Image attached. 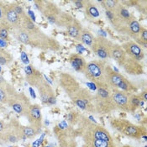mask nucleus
Returning <instances> with one entry per match:
<instances>
[{
  "label": "nucleus",
  "instance_id": "f257e3e1",
  "mask_svg": "<svg viewBox=\"0 0 147 147\" xmlns=\"http://www.w3.org/2000/svg\"><path fill=\"white\" fill-rule=\"evenodd\" d=\"M15 38L23 44L44 51H59L61 45L53 37L45 34L36 25L31 30L19 29L14 30Z\"/></svg>",
  "mask_w": 147,
  "mask_h": 147
},
{
  "label": "nucleus",
  "instance_id": "f03ea898",
  "mask_svg": "<svg viewBox=\"0 0 147 147\" xmlns=\"http://www.w3.org/2000/svg\"><path fill=\"white\" fill-rule=\"evenodd\" d=\"M34 3L35 7L42 12L47 20L58 27H66L74 18L51 1H36Z\"/></svg>",
  "mask_w": 147,
  "mask_h": 147
},
{
  "label": "nucleus",
  "instance_id": "7ed1b4c3",
  "mask_svg": "<svg viewBox=\"0 0 147 147\" xmlns=\"http://www.w3.org/2000/svg\"><path fill=\"white\" fill-rule=\"evenodd\" d=\"M107 66L108 64L105 61H92L87 63L83 74L97 87V88L111 89L108 82Z\"/></svg>",
  "mask_w": 147,
  "mask_h": 147
},
{
  "label": "nucleus",
  "instance_id": "20e7f679",
  "mask_svg": "<svg viewBox=\"0 0 147 147\" xmlns=\"http://www.w3.org/2000/svg\"><path fill=\"white\" fill-rule=\"evenodd\" d=\"M110 125L113 129L117 130L121 135L135 139H142V136H146V128L142 125H136L129 120L122 118H113L111 119Z\"/></svg>",
  "mask_w": 147,
  "mask_h": 147
},
{
  "label": "nucleus",
  "instance_id": "39448f33",
  "mask_svg": "<svg viewBox=\"0 0 147 147\" xmlns=\"http://www.w3.org/2000/svg\"><path fill=\"white\" fill-rule=\"evenodd\" d=\"M135 20L136 17L120 3L113 11V17L109 20V22L117 32L129 35L130 24Z\"/></svg>",
  "mask_w": 147,
  "mask_h": 147
},
{
  "label": "nucleus",
  "instance_id": "423d86ee",
  "mask_svg": "<svg viewBox=\"0 0 147 147\" xmlns=\"http://www.w3.org/2000/svg\"><path fill=\"white\" fill-rule=\"evenodd\" d=\"M95 113L98 114H107L116 110L113 102L111 89L97 88V93L94 95Z\"/></svg>",
  "mask_w": 147,
  "mask_h": 147
},
{
  "label": "nucleus",
  "instance_id": "0eeeda50",
  "mask_svg": "<svg viewBox=\"0 0 147 147\" xmlns=\"http://www.w3.org/2000/svg\"><path fill=\"white\" fill-rule=\"evenodd\" d=\"M107 75L110 88H116L129 93L137 92L138 88L136 85L129 81L122 74L115 71L109 64L107 66Z\"/></svg>",
  "mask_w": 147,
  "mask_h": 147
},
{
  "label": "nucleus",
  "instance_id": "6e6552de",
  "mask_svg": "<svg viewBox=\"0 0 147 147\" xmlns=\"http://www.w3.org/2000/svg\"><path fill=\"white\" fill-rule=\"evenodd\" d=\"M54 134L57 138L59 147H78L77 138L78 137L77 129L69 126L66 128H60L55 126Z\"/></svg>",
  "mask_w": 147,
  "mask_h": 147
},
{
  "label": "nucleus",
  "instance_id": "1a4fd4ad",
  "mask_svg": "<svg viewBox=\"0 0 147 147\" xmlns=\"http://www.w3.org/2000/svg\"><path fill=\"white\" fill-rule=\"evenodd\" d=\"M58 82L60 86L66 92V94L70 99L75 97L82 88L76 78L68 72H60Z\"/></svg>",
  "mask_w": 147,
  "mask_h": 147
},
{
  "label": "nucleus",
  "instance_id": "9d476101",
  "mask_svg": "<svg viewBox=\"0 0 147 147\" xmlns=\"http://www.w3.org/2000/svg\"><path fill=\"white\" fill-rule=\"evenodd\" d=\"M71 100L82 110H84L91 113H95L94 95H92L88 89L82 88L79 92L75 97H73Z\"/></svg>",
  "mask_w": 147,
  "mask_h": 147
},
{
  "label": "nucleus",
  "instance_id": "9b49d317",
  "mask_svg": "<svg viewBox=\"0 0 147 147\" xmlns=\"http://www.w3.org/2000/svg\"><path fill=\"white\" fill-rule=\"evenodd\" d=\"M113 42L103 36H97L94 38V41L91 46L92 51L101 59H111V50Z\"/></svg>",
  "mask_w": 147,
  "mask_h": 147
},
{
  "label": "nucleus",
  "instance_id": "f8f14e48",
  "mask_svg": "<svg viewBox=\"0 0 147 147\" xmlns=\"http://www.w3.org/2000/svg\"><path fill=\"white\" fill-rule=\"evenodd\" d=\"M8 104L15 113H19L21 116H26L31 102L30 101V98L24 93L16 92L9 98Z\"/></svg>",
  "mask_w": 147,
  "mask_h": 147
},
{
  "label": "nucleus",
  "instance_id": "ddd939ff",
  "mask_svg": "<svg viewBox=\"0 0 147 147\" xmlns=\"http://www.w3.org/2000/svg\"><path fill=\"white\" fill-rule=\"evenodd\" d=\"M21 126L22 125L14 119H11L9 123H7L3 144H7V143L15 144L19 142L20 140H24L22 135Z\"/></svg>",
  "mask_w": 147,
  "mask_h": 147
},
{
  "label": "nucleus",
  "instance_id": "4468645a",
  "mask_svg": "<svg viewBox=\"0 0 147 147\" xmlns=\"http://www.w3.org/2000/svg\"><path fill=\"white\" fill-rule=\"evenodd\" d=\"M111 94L116 109H119L127 113H130L129 98L131 93L125 92L124 91L119 90L116 88H111Z\"/></svg>",
  "mask_w": 147,
  "mask_h": 147
},
{
  "label": "nucleus",
  "instance_id": "2eb2a0df",
  "mask_svg": "<svg viewBox=\"0 0 147 147\" xmlns=\"http://www.w3.org/2000/svg\"><path fill=\"white\" fill-rule=\"evenodd\" d=\"M23 18L20 17L14 11L13 5H5V15H4V28L6 26L13 28L14 30H17L22 26Z\"/></svg>",
  "mask_w": 147,
  "mask_h": 147
},
{
  "label": "nucleus",
  "instance_id": "dca6fc26",
  "mask_svg": "<svg viewBox=\"0 0 147 147\" xmlns=\"http://www.w3.org/2000/svg\"><path fill=\"white\" fill-rule=\"evenodd\" d=\"M38 90L40 93V98L41 102L48 105H54L57 102L56 96L53 88L51 87V85L47 82H42L38 86Z\"/></svg>",
  "mask_w": 147,
  "mask_h": 147
},
{
  "label": "nucleus",
  "instance_id": "f3484780",
  "mask_svg": "<svg viewBox=\"0 0 147 147\" xmlns=\"http://www.w3.org/2000/svg\"><path fill=\"white\" fill-rule=\"evenodd\" d=\"M121 46L124 49L126 55L136 61H140L146 57V53L144 50L142 49V47H140L138 44H136L134 40L127 41Z\"/></svg>",
  "mask_w": 147,
  "mask_h": 147
},
{
  "label": "nucleus",
  "instance_id": "a211bd4d",
  "mask_svg": "<svg viewBox=\"0 0 147 147\" xmlns=\"http://www.w3.org/2000/svg\"><path fill=\"white\" fill-rule=\"evenodd\" d=\"M28 121L30 126L34 127L35 129H41L43 120H42V114L40 107L38 104H31L30 109L26 114Z\"/></svg>",
  "mask_w": 147,
  "mask_h": 147
},
{
  "label": "nucleus",
  "instance_id": "6ab92c4d",
  "mask_svg": "<svg viewBox=\"0 0 147 147\" xmlns=\"http://www.w3.org/2000/svg\"><path fill=\"white\" fill-rule=\"evenodd\" d=\"M120 67H122L128 74L133 75V76L141 75V74H144V72H145L144 67L140 63V61H136V60L129 57L128 56L126 57L124 62L122 63V65Z\"/></svg>",
  "mask_w": 147,
  "mask_h": 147
},
{
  "label": "nucleus",
  "instance_id": "aec40b11",
  "mask_svg": "<svg viewBox=\"0 0 147 147\" xmlns=\"http://www.w3.org/2000/svg\"><path fill=\"white\" fill-rule=\"evenodd\" d=\"M25 75H26V80L28 83L33 87L38 88V86L44 82V76L40 71L36 70L35 68L33 67L31 65H27L24 68Z\"/></svg>",
  "mask_w": 147,
  "mask_h": 147
},
{
  "label": "nucleus",
  "instance_id": "412c9836",
  "mask_svg": "<svg viewBox=\"0 0 147 147\" xmlns=\"http://www.w3.org/2000/svg\"><path fill=\"white\" fill-rule=\"evenodd\" d=\"M66 28L67 30L68 34L71 37H72L73 39H75L77 40H79L80 34H81V32L83 28H82V24L78 20L73 18L72 20L66 26Z\"/></svg>",
  "mask_w": 147,
  "mask_h": 147
},
{
  "label": "nucleus",
  "instance_id": "4be33fe9",
  "mask_svg": "<svg viewBox=\"0 0 147 147\" xmlns=\"http://www.w3.org/2000/svg\"><path fill=\"white\" fill-rule=\"evenodd\" d=\"M69 61L71 65V67L73 69L77 71H80L82 73H83L86 66H87V62L85 61V59L82 57L79 54H72L69 57Z\"/></svg>",
  "mask_w": 147,
  "mask_h": 147
},
{
  "label": "nucleus",
  "instance_id": "5701e85b",
  "mask_svg": "<svg viewBox=\"0 0 147 147\" xmlns=\"http://www.w3.org/2000/svg\"><path fill=\"white\" fill-rule=\"evenodd\" d=\"M126 57L127 55L121 45L113 44L111 50V59H113L119 64V66H121Z\"/></svg>",
  "mask_w": 147,
  "mask_h": 147
},
{
  "label": "nucleus",
  "instance_id": "b1692460",
  "mask_svg": "<svg viewBox=\"0 0 147 147\" xmlns=\"http://www.w3.org/2000/svg\"><path fill=\"white\" fill-rule=\"evenodd\" d=\"M84 9H85V14L87 18H88L89 20L98 19L100 16L99 10L98 9L96 5L93 4L90 1H85Z\"/></svg>",
  "mask_w": 147,
  "mask_h": 147
},
{
  "label": "nucleus",
  "instance_id": "393cba45",
  "mask_svg": "<svg viewBox=\"0 0 147 147\" xmlns=\"http://www.w3.org/2000/svg\"><path fill=\"white\" fill-rule=\"evenodd\" d=\"M129 108H130V113H135L137 109L140 106L143 105L144 101H142L140 96L139 94H135V93H131L129 95Z\"/></svg>",
  "mask_w": 147,
  "mask_h": 147
},
{
  "label": "nucleus",
  "instance_id": "a878e982",
  "mask_svg": "<svg viewBox=\"0 0 147 147\" xmlns=\"http://www.w3.org/2000/svg\"><path fill=\"white\" fill-rule=\"evenodd\" d=\"M94 36L93 34L91 33L90 31L87 29H82L81 34H80L79 40L84 45L88 46H92L93 41H94Z\"/></svg>",
  "mask_w": 147,
  "mask_h": 147
},
{
  "label": "nucleus",
  "instance_id": "bb28decb",
  "mask_svg": "<svg viewBox=\"0 0 147 147\" xmlns=\"http://www.w3.org/2000/svg\"><path fill=\"white\" fill-rule=\"evenodd\" d=\"M21 130H22V135L24 136V139H32L37 135H39L41 131V129H35L32 126H21Z\"/></svg>",
  "mask_w": 147,
  "mask_h": 147
},
{
  "label": "nucleus",
  "instance_id": "cd10ccee",
  "mask_svg": "<svg viewBox=\"0 0 147 147\" xmlns=\"http://www.w3.org/2000/svg\"><path fill=\"white\" fill-rule=\"evenodd\" d=\"M98 3L102 5V7L106 11H114L115 9L120 3V1H118V0H102V1H98Z\"/></svg>",
  "mask_w": 147,
  "mask_h": 147
},
{
  "label": "nucleus",
  "instance_id": "c85d7f7f",
  "mask_svg": "<svg viewBox=\"0 0 147 147\" xmlns=\"http://www.w3.org/2000/svg\"><path fill=\"white\" fill-rule=\"evenodd\" d=\"M135 42L140 45V47L141 46H143L144 48L147 47V30L145 27H143V26L141 27L140 35H139L138 39L135 40Z\"/></svg>",
  "mask_w": 147,
  "mask_h": 147
},
{
  "label": "nucleus",
  "instance_id": "c756f323",
  "mask_svg": "<svg viewBox=\"0 0 147 147\" xmlns=\"http://www.w3.org/2000/svg\"><path fill=\"white\" fill-rule=\"evenodd\" d=\"M12 60L13 58L11 55L6 51H4L3 49L0 48V66L9 64Z\"/></svg>",
  "mask_w": 147,
  "mask_h": 147
},
{
  "label": "nucleus",
  "instance_id": "7c9ffc66",
  "mask_svg": "<svg viewBox=\"0 0 147 147\" xmlns=\"http://www.w3.org/2000/svg\"><path fill=\"white\" fill-rule=\"evenodd\" d=\"M80 113L75 110L71 111L70 113L67 114V122L69 124V126H75L78 125V119H79Z\"/></svg>",
  "mask_w": 147,
  "mask_h": 147
},
{
  "label": "nucleus",
  "instance_id": "2f4dec72",
  "mask_svg": "<svg viewBox=\"0 0 147 147\" xmlns=\"http://www.w3.org/2000/svg\"><path fill=\"white\" fill-rule=\"evenodd\" d=\"M4 15H5V4L0 1V28H4Z\"/></svg>",
  "mask_w": 147,
  "mask_h": 147
},
{
  "label": "nucleus",
  "instance_id": "473e14b6",
  "mask_svg": "<svg viewBox=\"0 0 147 147\" xmlns=\"http://www.w3.org/2000/svg\"><path fill=\"white\" fill-rule=\"evenodd\" d=\"M6 125L7 123H5L4 121L0 119V143L3 144V137H4V133H5V129H6Z\"/></svg>",
  "mask_w": 147,
  "mask_h": 147
},
{
  "label": "nucleus",
  "instance_id": "72a5a7b5",
  "mask_svg": "<svg viewBox=\"0 0 147 147\" xmlns=\"http://www.w3.org/2000/svg\"><path fill=\"white\" fill-rule=\"evenodd\" d=\"M12 5H13V9H14V11L16 12V13H17L18 15H20V16L22 17V18H24V17L26 15L24 11V9H23V8L20 5H17V4H12Z\"/></svg>",
  "mask_w": 147,
  "mask_h": 147
},
{
  "label": "nucleus",
  "instance_id": "f704fd0d",
  "mask_svg": "<svg viewBox=\"0 0 147 147\" xmlns=\"http://www.w3.org/2000/svg\"><path fill=\"white\" fill-rule=\"evenodd\" d=\"M20 58H21V61L25 65H29L30 63V60H29V57L27 53H25V51H22L21 52V55H20Z\"/></svg>",
  "mask_w": 147,
  "mask_h": 147
},
{
  "label": "nucleus",
  "instance_id": "c9c22d12",
  "mask_svg": "<svg viewBox=\"0 0 147 147\" xmlns=\"http://www.w3.org/2000/svg\"><path fill=\"white\" fill-rule=\"evenodd\" d=\"M8 36H9V32H8L7 29L0 28V39L6 40V39H8Z\"/></svg>",
  "mask_w": 147,
  "mask_h": 147
},
{
  "label": "nucleus",
  "instance_id": "e433bc0d",
  "mask_svg": "<svg viewBox=\"0 0 147 147\" xmlns=\"http://www.w3.org/2000/svg\"><path fill=\"white\" fill-rule=\"evenodd\" d=\"M75 3V5L78 7V8H84V5H85V1H81V0H76L73 2Z\"/></svg>",
  "mask_w": 147,
  "mask_h": 147
},
{
  "label": "nucleus",
  "instance_id": "4c0bfd02",
  "mask_svg": "<svg viewBox=\"0 0 147 147\" xmlns=\"http://www.w3.org/2000/svg\"><path fill=\"white\" fill-rule=\"evenodd\" d=\"M43 136H44V135L42 136V137H41V138H40L39 140H35V141H34V143H33V145H32V146H33V147H40V146L42 144V141H43V140H42V139H43Z\"/></svg>",
  "mask_w": 147,
  "mask_h": 147
},
{
  "label": "nucleus",
  "instance_id": "58836bf2",
  "mask_svg": "<svg viewBox=\"0 0 147 147\" xmlns=\"http://www.w3.org/2000/svg\"><path fill=\"white\" fill-rule=\"evenodd\" d=\"M140 96V98H141V99H142V101H144V102H146L147 101V92L146 90L144 91V92H142L140 94H139Z\"/></svg>",
  "mask_w": 147,
  "mask_h": 147
},
{
  "label": "nucleus",
  "instance_id": "ea45409f",
  "mask_svg": "<svg viewBox=\"0 0 147 147\" xmlns=\"http://www.w3.org/2000/svg\"><path fill=\"white\" fill-rule=\"evenodd\" d=\"M8 45V42L6 41V40L3 39H0V48H3V47H7Z\"/></svg>",
  "mask_w": 147,
  "mask_h": 147
},
{
  "label": "nucleus",
  "instance_id": "a19ab883",
  "mask_svg": "<svg viewBox=\"0 0 147 147\" xmlns=\"http://www.w3.org/2000/svg\"><path fill=\"white\" fill-rule=\"evenodd\" d=\"M28 15L31 17V21H32V22H34V21H35V16H34V12L32 11V10H29V11H28Z\"/></svg>",
  "mask_w": 147,
  "mask_h": 147
},
{
  "label": "nucleus",
  "instance_id": "79ce46f5",
  "mask_svg": "<svg viewBox=\"0 0 147 147\" xmlns=\"http://www.w3.org/2000/svg\"><path fill=\"white\" fill-rule=\"evenodd\" d=\"M29 91H30V92L31 97H32L33 98H36V96H35V93H34L33 88H29Z\"/></svg>",
  "mask_w": 147,
  "mask_h": 147
},
{
  "label": "nucleus",
  "instance_id": "37998d69",
  "mask_svg": "<svg viewBox=\"0 0 147 147\" xmlns=\"http://www.w3.org/2000/svg\"><path fill=\"white\" fill-rule=\"evenodd\" d=\"M122 147H132V146H128V145H125V146H123Z\"/></svg>",
  "mask_w": 147,
  "mask_h": 147
},
{
  "label": "nucleus",
  "instance_id": "c03bdc74",
  "mask_svg": "<svg viewBox=\"0 0 147 147\" xmlns=\"http://www.w3.org/2000/svg\"><path fill=\"white\" fill-rule=\"evenodd\" d=\"M45 147H51V146H45Z\"/></svg>",
  "mask_w": 147,
  "mask_h": 147
},
{
  "label": "nucleus",
  "instance_id": "a18cd8bd",
  "mask_svg": "<svg viewBox=\"0 0 147 147\" xmlns=\"http://www.w3.org/2000/svg\"><path fill=\"white\" fill-rule=\"evenodd\" d=\"M145 147H147V146H145Z\"/></svg>",
  "mask_w": 147,
  "mask_h": 147
}]
</instances>
